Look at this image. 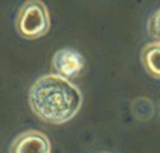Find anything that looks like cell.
<instances>
[{
	"mask_svg": "<svg viewBox=\"0 0 160 153\" xmlns=\"http://www.w3.org/2000/svg\"><path fill=\"white\" fill-rule=\"evenodd\" d=\"M82 103L83 96L79 87L56 73L39 77L29 90L32 112L49 125H63L72 120Z\"/></svg>",
	"mask_w": 160,
	"mask_h": 153,
	"instance_id": "cell-1",
	"label": "cell"
},
{
	"mask_svg": "<svg viewBox=\"0 0 160 153\" xmlns=\"http://www.w3.org/2000/svg\"><path fill=\"white\" fill-rule=\"evenodd\" d=\"M50 29V16L42 0H26L16 14V30L24 39H39Z\"/></svg>",
	"mask_w": 160,
	"mask_h": 153,
	"instance_id": "cell-2",
	"label": "cell"
},
{
	"mask_svg": "<svg viewBox=\"0 0 160 153\" xmlns=\"http://www.w3.org/2000/svg\"><path fill=\"white\" fill-rule=\"evenodd\" d=\"M86 60L79 50L73 47H63L57 50L52 57V67L54 73L67 80L76 79L83 73Z\"/></svg>",
	"mask_w": 160,
	"mask_h": 153,
	"instance_id": "cell-3",
	"label": "cell"
},
{
	"mask_svg": "<svg viewBox=\"0 0 160 153\" xmlns=\"http://www.w3.org/2000/svg\"><path fill=\"white\" fill-rule=\"evenodd\" d=\"M13 153H23V152H40L49 153L52 150L50 142L47 136L39 130H27L24 133L19 135L13 140V143L9 147Z\"/></svg>",
	"mask_w": 160,
	"mask_h": 153,
	"instance_id": "cell-4",
	"label": "cell"
},
{
	"mask_svg": "<svg viewBox=\"0 0 160 153\" xmlns=\"http://www.w3.org/2000/svg\"><path fill=\"white\" fill-rule=\"evenodd\" d=\"M159 42H152V43L146 44V46L142 49V53H140V57H142V63H143L146 72L153 76L154 79H159Z\"/></svg>",
	"mask_w": 160,
	"mask_h": 153,
	"instance_id": "cell-5",
	"label": "cell"
},
{
	"mask_svg": "<svg viewBox=\"0 0 160 153\" xmlns=\"http://www.w3.org/2000/svg\"><path fill=\"white\" fill-rule=\"evenodd\" d=\"M157 14H159V12H154V14L149 19V23H147V32H149V34L152 37H153L156 42H159V27H157Z\"/></svg>",
	"mask_w": 160,
	"mask_h": 153,
	"instance_id": "cell-6",
	"label": "cell"
}]
</instances>
